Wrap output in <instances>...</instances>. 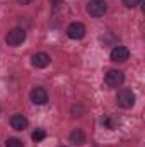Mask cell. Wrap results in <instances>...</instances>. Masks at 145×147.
I'll list each match as a JSON object with an SVG mask.
<instances>
[{
    "label": "cell",
    "mask_w": 145,
    "mask_h": 147,
    "mask_svg": "<svg viewBox=\"0 0 145 147\" xmlns=\"http://www.w3.org/2000/svg\"><path fill=\"white\" fill-rule=\"evenodd\" d=\"M17 2H19L21 5H28V3H31L33 0H17Z\"/></svg>",
    "instance_id": "obj_15"
},
{
    "label": "cell",
    "mask_w": 145,
    "mask_h": 147,
    "mask_svg": "<svg viewBox=\"0 0 145 147\" xmlns=\"http://www.w3.org/2000/svg\"><path fill=\"white\" fill-rule=\"evenodd\" d=\"M108 12V3L104 0H91L87 3V14L92 17H103Z\"/></svg>",
    "instance_id": "obj_3"
},
{
    "label": "cell",
    "mask_w": 145,
    "mask_h": 147,
    "mask_svg": "<svg viewBox=\"0 0 145 147\" xmlns=\"http://www.w3.org/2000/svg\"><path fill=\"white\" fill-rule=\"evenodd\" d=\"M135 92L132 91V89H121V91H118V94H116V103H118V106H121V108H125V110H130V108H133L135 106Z\"/></svg>",
    "instance_id": "obj_1"
},
{
    "label": "cell",
    "mask_w": 145,
    "mask_h": 147,
    "mask_svg": "<svg viewBox=\"0 0 145 147\" xmlns=\"http://www.w3.org/2000/svg\"><path fill=\"white\" fill-rule=\"evenodd\" d=\"M123 80H125V75L121 70H116V69H111L106 72L104 75V82L108 84L109 87H118V86H121L123 84Z\"/></svg>",
    "instance_id": "obj_4"
},
{
    "label": "cell",
    "mask_w": 145,
    "mask_h": 147,
    "mask_svg": "<svg viewBox=\"0 0 145 147\" xmlns=\"http://www.w3.org/2000/svg\"><path fill=\"white\" fill-rule=\"evenodd\" d=\"M85 26L82 22H72L68 28H67V36L70 39H82L85 36Z\"/></svg>",
    "instance_id": "obj_5"
},
{
    "label": "cell",
    "mask_w": 145,
    "mask_h": 147,
    "mask_svg": "<svg viewBox=\"0 0 145 147\" xmlns=\"http://www.w3.org/2000/svg\"><path fill=\"white\" fill-rule=\"evenodd\" d=\"M10 127H12L14 130H17V132L26 130V127H28V118H26L24 115H21V113L12 115V118H10Z\"/></svg>",
    "instance_id": "obj_9"
},
{
    "label": "cell",
    "mask_w": 145,
    "mask_h": 147,
    "mask_svg": "<svg viewBox=\"0 0 145 147\" xmlns=\"http://www.w3.org/2000/svg\"><path fill=\"white\" fill-rule=\"evenodd\" d=\"M111 60L113 62H126L128 57H130V50L126 46H114L111 50Z\"/></svg>",
    "instance_id": "obj_7"
},
{
    "label": "cell",
    "mask_w": 145,
    "mask_h": 147,
    "mask_svg": "<svg viewBox=\"0 0 145 147\" xmlns=\"http://www.w3.org/2000/svg\"><path fill=\"white\" fill-rule=\"evenodd\" d=\"M103 123H104L108 128H111V130H113V128H116V125H118V120H116L114 116H108V118H106Z\"/></svg>",
    "instance_id": "obj_13"
},
{
    "label": "cell",
    "mask_w": 145,
    "mask_h": 147,
    "mask_svg": "<svg viewBox=\"0 0 145 147\" xmlns=\"http://www.w3.org/2000/svg\"><path fill=\"white\" fill-rule=\"evenodd\" d=\"M31 62H33V65H34L36 69H44V67H48V65H50V55H48V53H44V51L34 53V55H33V58H31Z\"/></svg>",
    "instance_id": "obj_8"
},
{
    "label": "cell",
    "mask_w": 145,
    "mask_h": 147,
    "mask_svg": "<svg viewBox=\"0 0 145 147\" xmlns=\"http://www.w3.org/2000/svg\"><path fill=\"white\" fill-rule=\"evenodd\" d=\"M123 3H125V7H128V9H135V7H138V5L142 3V0H123Z\"/></svg>",
    "instance_id": "obj_14"
},
{
    "label": "cell",
    "mask_w": 145,
    "mask_h": 147,
    "mask_svg": "<svg viewBox=\"0 0 145 147\" xmlns=\"http://www.w3.org/2000/svg\"><path fill=\"white\" fill-rule=\"evenodd\" d=\"M5 147H24V144H22V140L12 137V139H9V140L5 142Z\"/></svg>",
    "instance_id": "obj_12"
},
{
    "label": "cell",
    "mask_w": 145,
    "mask_h": 147,
    "mask_svg": "<svg viewBox=\"0 0 145 147\" xmlns=\"http://www.w3.org/2000/svg\"><path fill=\"white\" fill-rule=\"evenodd\" d=\"M26 31L24 29H21V28H14V29H10L9 33H7V36H5V43L9 45V46H19V45H22L24 41H26Z\"/></svg>",
    "instance_id": "obj_2"
},
{
    "label": "cell",
    "mask_w": 145,
    "mask_h": 147,
    "mask_svg": "<svg viewBox=\"0 0 145 147\" xmlns=\"http://www.w3.org/2000/svg\"><path fill=\"white\" fill-rule=\"evenodd\" d=\"M70 142H73L75 146H82V144L85 142V134H84L80 128L73 130L72 134H70Z\"/></svg>",
    "instance_id": "obj_10"
},
{
    "label": "cell",
    "mask_w": 145,
    "mask_h": 147,
    "mask_svg": "<svg viewBox=\"0 0 145 147\" xmlns=\"http://www.w3.org/2000/svg\"><path fill=\"white\" fill-rule=\"evenodd\" d=\"M44 137H46V132H44L43 128H36V130L33 132V140H34V142H41Z\"/></svg>",
    "instance_id": "obj_11"
},
{
    "label": "cell",
    "mask_w": 145,
    "mask_h": 147,
    "mask_svg": "<svg viewBox=\"0 0 145 147\" xmlns=\"http://www.w3.org/2000/svg\"><path fill=\"white\" fill-rule=\"evenodd\" d=\"M29 96H31V101H33L34 105H38V106L48 103V91H46L44 87H34Z\"/></svg>",
    "instance_id": "obj_6"
}]
</instances>
